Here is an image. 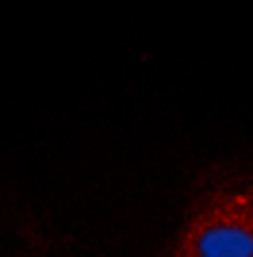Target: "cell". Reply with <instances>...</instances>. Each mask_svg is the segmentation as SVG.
<instances>
[{
	"mask_svg": "<svg viewBox=\"0 0 253 257\" xmlns=\"http://www.w3.org/2000/svg\"><path fill=\"white\" fill-rule=\"evenodd\" d=\"M177 257H253V184L211 196L192 215Z\"/></svg>",
	"mask_w": 253,
	"mask_h": 257,
	"instance_id": "1",
	"label": "cell"
}]
</instances>
